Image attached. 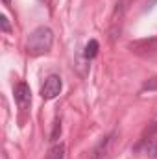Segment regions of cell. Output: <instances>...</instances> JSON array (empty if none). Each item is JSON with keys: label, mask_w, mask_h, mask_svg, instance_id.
<instances>
[{"label": "cell", "mask_w": 157, "mask_h": 159, "mask_svg": "<svg viewBox=\"0 0 157 159\" xmlns=\"http://www.w3.org/2000/svg\"><path fill=\"white\" fill-rule=\"evenodd\" d=\"M0 28H2V32H4V34H9V32H11L9 20H7V17H6V15H2V17H0Z\"/></svg>", "instance_id": "9c48e42d"}, {"label": "cell", "mask_w": 157, "mask_h": 159, "mask_svg": "<svg viewBox=\"0 0 157 159\" xmlns=\"http://www.w3.org/2000/svg\"><path fill=\"white\" fill-rule=\"evenodd\" d=\"M54 43V32L48 26H39L35 28L26 41V52L30 56H43L52 48Z\"/></svg>", "instance_id": "6da1fadb"}, {"label": "cell", "mask_w": 157, "mask_h": 159, "mask_svg": "<svg viewBox=\"0 0 157 159\" xmlns=\"http://www.w3.org/2000/svg\"><path fill=\"white\" fill-rule=\"evenodd\" d=\"M113 141H115V133L105 135V137H104L96 146H94V150H92L91 157H92V159H107V157H109V154H111V144H113Z\"/></svg>", "instance_id": "277c9868"}, {"label": "cell", "mask_w": 157, "mask_h": 159, "mask_svg": "<svg viewBox=\"0 0 157 159\" xmlns=\"http://www.w3.org/2000/svg\"><path fill=\"white\" fill-rule=\"evenodd\" d=\"M98 50H100V44H98V41L96 39H91L87 44H85V50H83V57L85 59H94L96 56H98Z\"/></svg>", "instance_id": "5b68a950"}, {"label": "cell", "mask_w": 157, "mask_h": 159, "mask_svg": "<svg viewBox=\"0 0 157 159\" xmlns=\"http://www.w3.org/2000/svg\"><path fill=\"white\" fill-rule=\"evenodd\" d=\"M61 89H63L61 78L57 74H52L44 80V85L41 87V96H43V100H54L61 93Z\"/></svg>", "instance_id": "7a4b0ae2"}, {"label": "cell", "mask_w": 157, "mask_h": 159, "mask_svg": "<svg viewBox=\"0 0 157 159\" xmlns=\"http://www.w3.org/2000/svg\"><path fill=\"white\" fill-rule=\"evenodd\" d=\"M59 135H61V120L56 119V122H54V131L50 133V139H52V141H56Z\"/></svg>", "instance_id": "ba28073f"}, {"label": "cell", "mask_w": 157, "mask_h": 159, "mask_svg": "<svg viewBox=\"0 0 157 159\" xmlns=\"http://www.w3.org/2000/svg\"><path fill=\"white\" fill-rule=\"evenodd\" d=\"M9 2H11V0H4V4H9Z\"/></svg>", "instance_id": "30bf717a"}, {"label": "cell", "mask_w": 157, "mask_h": 159, "mask_svg": "<svg viewBox=\"0 0 157 159\" xmlns=\"http://www.w3.org/2000/svg\"><path fill=\"white\" fill-rule=\"evenodd\" d=\"M13 94H15V102H17L19 109H20V111H26V109L30 107V104H32V91H30V85L24 83V81L17 83Z\"/></svg>", "instance_id": "3957f363"}, {"label": "cell", "mask_w": 157, "mask_h": 159, "mask_svg": "<svg viewBox=\"0 0 157 159\" xmlns=\"http://www.w3.org/2000/svg\"><path fill=\"white\" fill-rule=\"evenodd\" d=\"M144 154L152 159H157V139H150L144 143Z\"/></svg>", "instance_id": "52a82bcc"}, {"label": "cell", "mask_w": 157, "mask_h": 159, "mask_svg": "<svg viewBox=\"0 0 157 159\" xmlns=\"http://www.w3.org/2000/svg\"><path fill=\"white\" fill-rule=\"evenodd\" d=\"M63 157H65V144L63 143L52 146L50 152H48V156H46V159H63Z\"/></svg>", "instance_id": "8992f818"}]
</instances>
